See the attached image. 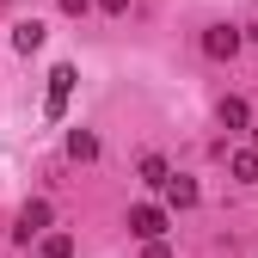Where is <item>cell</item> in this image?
Here are the masks:
<instances>
[{"instance_id":"cell-1","label":"cell","mask_w":258,"mask_h":258,"mask_svg":"<svg viewBox=\"0 0 258 258\" xmlns=\"http://www.w3.org/2000/svg\"><path fill=\"white\" fill-rule=\"evenodd\" d=\"M129 234H136V240H160V234H166V209H160V203H136V209H129Z\"/></svg>"},{"instance_id":"cell-2","label":"cell","mask_w":258,"mask_h":258,"mask_svg":"<svg viewBox=\"0 0 258 258\" xmlns=\"http://www.w3.org/2000/svg\"><path fill=\"white\" fill-rule=\"evenodd\" d=\"M203 55H209V61L240 55V31H234V25H209V31H203Z\"/></svg>"},{"instance_id":"cell-3","label":"cell","mask_w":258,"mask_h":258,"mask_svg":"<svg viewBox=\"0 0 258 258\" xmlns=\"http://www.w3.org/2000/svg\"><path fill=\"white\" fill-rule=\"evenodd\" d=\"M43 228H49V203H25V209H19V228H13V240H19V246H31Z\"/></svg>"},{"instance_id":"cell-4","label":"cell","mask_w":258,"mask_h":258,"mask_svg":"<svg viewBox=\"0 0 258 258\" xmlns=\"http://www.w3.org/2000/svg\"><path fill=\"white\" fill-rule=\"evenodd\" d=\"M68 92H74V68L61 61V68L49 74V117H61V111H68Z\"/></svg>"},{"instance_id":"cell-5","label":"cell","mask_w":258,"mask_h":258,"mask_svg":"<svg viewBox=\"0 0 258 258\" xmlns=\"http://www.w3.org/2000/svg\"><path fill=\"white\" fill-rule=\"evenodd\" d=\"M228 172H234L240 184H258V148H240V154L228 160Z\"/></svg>"},{"instance_id":"cell-6","label":"cell","mask_w":258,"mask_h":258,"mask_svg":"<svg viewBox=\"0 0 258 258\" xmlns=\"http://www.w3.org/2000/svg\"><path fill=\"white\" fill-rule=\"evenodd\" d=\"M166 203L172 209H190V203H197V178H166Z\"/></svg>"},{"instance_id":"cell-7","label":"cell","mask_w":258,"mask_h":258,"mask_svg":"<svg viewBox=\"0 0 258 258\" xmlns=\"http://www.w3.org/2000/svg\"><path fill=\"white\" fill-rule=\"evenodd\" d=\"M68 154L74 160H99V136L92 129H68Z\"/></svg>"},{"instance_id":"cell-8","label":"cell","mask_w":258,"mask_h":258,"mask_svg":"<svg viewBox=\"0 0 258 258\" xmlns=\"http://www.w3.org/2000/svg\"><path fill=\"white\" fill-rule=\"evenodd\" d=\"M13 49H19V55L43 49V25H37V19H31V25H19V31H13Z\"/></svg>"},{"instance_id":"cell-9","label":"cell","mask_w":258,"mask_h":258,"mask_svg":"<svg viewBox=\"0 0 258 258\" xmlns=\"http://www.w3.org/2000/svg\"><path fill=\"white\" fill-rule=\"evenodd\" d=\"M221 123H228V129H246V123H252L246 99H221Z\"/></svg>"},{"instance_id":"cell-10","label":"cell","mask_w":258,"mask_h":258,"mask_svg":"<svg viewBox=\"0 0 258 258\" xmlns=\"http://www.w3.org/2000/svg\"><path fill=\"white\" fill-rule=\"evenodd\" d=\"M172 172H166V160L160 154H142V184H166Z\"/></svg>"},{"instance_id":"cell-11","label":"cell","mask_w":258,"mask_h":258,"mask_svg":"<svg viewBox=\"0 0 258 258\" xmlns=\"http://www.w3.org/2000/svg\"><path fill=\"white\" fill-rule=\"evenodd\" d=\"M68 252H74L68 234H49V240H43V258H68Z\"/></svg>"},{"instance_id":"cell-12","label":"cell","mask_w":258,"mask_h":258,"mask_svg":"<svg viewBox=\"0 0 258 258\" xmlns=\"http://www.w3.org/2000/svg\"><path fill=\"white\" fill-rule=\"evenodd\" d=\"M142 258H172V246H166V240H148V252H142Z\"/></svg>"},{"instance_id":"cell-13","label":"cell","mask_w":258,"mask_h":258,"mask_svg":"<svg viewBox=\"0 0 258 258\" xmlns=\"http://www.w3.org/2000/svg\"><path fill=\"white\" fill-rule=\"evenodd\" d=\"M86 7H92V0H61V13H68V19H80Z\"/></svg>"},{"instance_id":"cell-14","label":"cell","mask_w":258,"mask_h":258,"mask_svg":"<svg viewBox=\"0 0 258 258\" xmlns=\"http://www.w3.org/2000/svg\"><path fill=\"white\" fill-rule=\"evenodd\" d=\"M99 7H105V13H129V0H99Z\"/></svg>"},{"instance_id":"cell-15","label":"cell","mask_w":258,"mask_h":258,"mask_svg":"<svg viewBox=\"0 0 258 258\" xmlns=\"http://www.w3.org/2000/svg\"><path fill=\"white\" fill-rule=\"evenodd\" d=\"M252 148H258V123H252Z\"/></svg>"}]
</instances>
